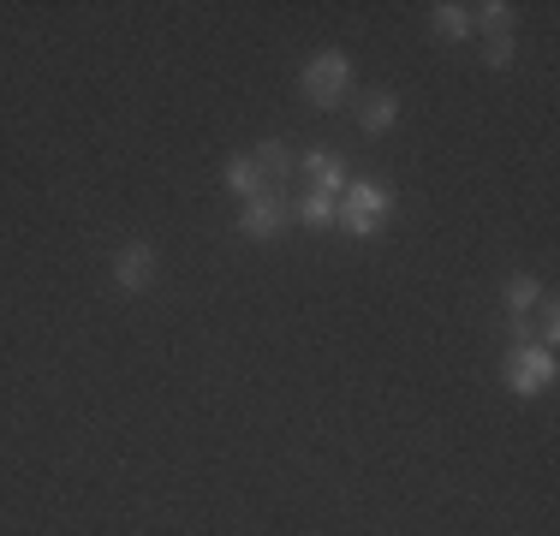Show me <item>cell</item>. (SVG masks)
Here are the masks:
<instances>
[{
    "label": "cell",
    "instance_id": "1",
    "mask_svg": "<svg viewBox=\"0 0 560 536\" xmlns=\"http://www.w3.org/2000/svg\"><path fill=\"white\" fill-rule=\"evenodd\" d=\"M388 214H394V185H382V179H346L335 221L352 238H376L382 226H388Z\"/></svg>",
    "mask_w": 560,
    "mask_h": 536
},
{
    "label": "cell",
    "instance_id": "2",
    "mask_svg": "<svg viewBox=\"0 0 560 536\" xmlns=\"http://www.w3.org/2000/svg\"><path fill=\"white\" fill-rule=\"evenodd\" d=\"M299 90H304V102H311V107H340L346 96H352V54H346V48L311 54L304 72H299Z\"/></svg>",
    "mask_w": 560,
    "mask_h": 536
},
{
    "label": "cell",
    "instance_id": "3",
    "mask_svg": "<svg viewBox=\"0 0 560 536\" xmlns=\"http://www.w3.org/2000/svg\"><path fill=\"white\" fill-rule=\"evenodd\" d=\"M555 375H560V364H555L549 346L518 340L513 352H506V387H513L518 399H542V394L555 387Z\"/></svg>",
    "mask_w": 560,
    "mask_h": 536
},
{
    "label": "cell",
    "instance_id": "4",
    "mask_svg": "<svg viewBox=\"0 0 560 536\" xmlns=\"http://www.w3.org/2000/svg\"><path fill=\"white\" fill-rule=\"evenodd\" d=\"M304 179H311V191H323V197H335L340 203V191H346V167H340V150H328V143H316V150H304Z\"/></svg>",
    "mask_w": 560,
    "mask_h": 536
},
{
    "label": "cell",
    "instance_id": "5",
    "mask_svg": "<svg viewBox=\"0 0 560 536\" xmlns=\"http://www.w3.org/2000/svg\"><path fill=\"white\" fill-rule=\"evenodd\" d=\"M280 226H287V203H280L275 191L250 197V203H238V233L245 238H275Z\"/></svg>",
    "mask_w": 560,
    "mask_h": 536
},
{
    "label": "cell",
    "instance_id": "6",
    "mask_svg": "<svg viewBox=\"0 0 560 536\" xmlns=\"http://www.w3.org/2000/svg\"><path fill=\"white\" fill-rule=\"evenodd\" d=\"M114 280L126 292H150L155 287V245H143V238H138V245L119 250V257H114Z\"/></svg>",
    "mask_w": 560,
    "mask_h": 536
},
{
    "label": "cell",
    "instance_id": "7",
    "mask_svg": "<svg viewBox=\"0 0 560 536\" xmlns=\"http://www.w3.org/2000/svg\"><path fill=\"white\" fill-rule=\"evenodd\" d=\"M358 126L370 131V138H382V131H394L399 126V96L394 90H370L364 107H358Z\"/></svg>",
    "mask_w": 560,
    "mask_h": 536
},
{
    "label": "cell",
    "instance_id": "8",
    "mask_svg": "<svg viewBox=\"0 0 560 536\" xmlns=\"http://www.w3.org/2000/svg\"><path fill=\"white\" fill-rule=\"evenodd\" d=\"M221 179H226V191H233L238 203H250V197H262V191H269V179H262V167H257L250 155H233V161L221 167Z\"/></svg>",
    "mask_w": 560,
    "mask_h": 536
},
{
    "label": "cell",
    "instance_id": "9",
    "mask_svg": "<svg viewBox=\"0 0 560 536\" xmlns=\"http://www.w3.org/2000/svg\"><path fill=\"white\" fill-rule=\"evenodd\" d=\"M430 31L447 36V43L477 36V31H471V7H465V0H435V7H430Z\"/></svg>",
    "mask_w": 560,
    "mask_h": 536
},
{
    "label": "cell",
    "instance_id": "10",
    "mask_svg": "<svg viewBox=\"0 0 560 536\" xmlns=\"http://www.w3.org/2000/svg\"><path fill=\"white\" fill-rule=\"evenodd\" d=\"M501 299H506V311H513V322H525L542 299H549V292H542V280H537V275H513V280L501 287Z\"/></svg>",
    "mask_w": 560,
    "mask_h": 536
},
{
    "label": "cell",
    "instance_id": "11",
    "mask_svg": "<svg viewBox=\"0 0 560 536\" xmlns=\"http://www.w3.org/2000/svg\"><path fill=\"white\" fill-rule=\"evenodd\" d=\"M471 31L513 36V7H506V0H483V7H471Z\"/></svg>",
    "mask_w": 560,
    "mask_h": 536
},
{
    "label": "cell",
    "instance_id": "12",
    "mask_svg": "<svg viewBox=\"0 0 560 536\" xmlns=\"http://www.w3.org/2000/svg\"><path fill=\"white\" fill-rule=\"evenodd\" d=\"M292 214H299L304 226H335L340 203H335V197H323V191H304L299 203H292Z\"/></svg>",
    "mask_w": 560,
    "mask_h": 536
},
{
    "label": "cell",
    "instance_id": "13",
    "mask_svg": "<svg viewBox=\"0 0 560 536\" xmlns=\"http://www.w3.org/2000/svg\"><path fill=\"white\" fill-rule=\"evenodd\" d=\"M250 161L262 167V179H280V173H292V150H287L280 138H262V150L250 155Z\"/></svg>",
    "mask_w": 560,
    "mask_h": 536
},
{
    "label": "cell",
    "instance_id": "14",
    "mask_svg": "<svg viewBox=\"0 0 560 536\" xmlns=\"http://www.w3.org/2000/svg\"><path fill=\"white\" fill-rule=\"evenodd\" d=\"M483 66H489V72H506V66H513V36H489Z\"/></svg>",
    "mask_w": 560,
    "mask_h": 536
}]
</instances>
